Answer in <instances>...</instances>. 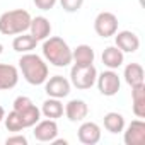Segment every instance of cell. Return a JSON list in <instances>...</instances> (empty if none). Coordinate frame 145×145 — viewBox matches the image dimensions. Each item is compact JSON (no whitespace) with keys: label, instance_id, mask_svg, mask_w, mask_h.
Masks as SVG:
<instances>
[{"label":"cell","instance_id":"26","mask_svg":"<svg viewBox=\"0 0 145 145\" xmlns=\"http://www.w3.org/2000/svg\"><path fill=\"white\" fill-rule=\"evenodd\" d=\"M33 2H34V5H36L38 9H41V10H50V9L55 7V4L58 2V0H33Z\"/></svg>","mask_w":145,"mask_h":145},{"label":"cell","instance_id":"8","mask_svg":"<svg viewBox=\"0 0 145 145\" xmlns=\"http://www.w3.org/2000/svg\"><path fill=\"white\" fill-rule=\"evenodd\" d=\"M70 80L61 77V75H53L50 79H46L44 82V91L50 97H56V99H63L70 94Z\"/></svg>","mask_w":145,"mask_h":145},{"label":"cell","instance_id":"2","mask_svg":"<svg viewBox=\"0 0 145 145\" xmlns=\"http://www.w3.org/2000/svg\"><path fill=\"white\" fill-rule=\"evenodd\" d=\"M43 56L53 67L63 68L72 63V48L60 36H48L43 43Z\"/></svg>","mask_w":145,"mask_h":145},{"label":"cell","instance_id":"11","mask_svg":"<svg viewBox=\"0 0 145 145\" xmlns=\"http://www.w3.org/2000/svg\"><path fill=\"white\" fill-rule=\"evenodd\" d=\"M77 137L84 145H96L101 140V126L94 121H84L77 130Z\"/></svg>","mask_w":145,"mask_h":145},{"label":"cell","instance_id":"1","mask_svg":"<svg viewBox=\"0 0 145 145\" xmlns=\"http://www.w3.org/2000/svg\"><path fill=\"white\" fill-rule=\"evenodd\" d=\"M19 68L22 72V77L31 86H41L48 79V65L44 60L34 53H22L19 58Z\"/></svg>","mask_w":145,"mask_h":145},{"label":"cell","instance_id":"15","mask_svg":"<svg viewBox=\"0 0 145 145\" xmlns=\"http://www.w3.org/2000/svg\"><path fill=\"white\" fill-rule=\"evenodd\" d=\"M29 31H31V36H33L36 41H44V39L51 34V24H50V21H48L46 17L38 16V17L31 19Z\"/></svg>","mask_w":145,"mask_h":145},{"label":"cell","instance_id":"5","mask_svg":"<svg viewBox=\"0 0 145 145\" xmlns=\"http://www.w3.org/2000/svg\"><path fill=\"white\" fill-rule=\"evenodd\" d=\"M14 111L19 113V116L24 121L26 128L34 126L39 120H41V109L27 97V96H19L14 101Z\"/></svg>","mask_w":145,"mask_h":145},{"label":"cell","instance_id":"20","mask_svg":"<svg viewBox=\"0 0 145 145\" xmlns=\"http://www.w3.org/2000/svg\"><path fill=\"white\" fill-rule=\"evenodd\" d=\"M63 111H65V108H63L61 101L56 99V97L46 99V101L43 103V106H41V114H43L44 118H50V120H58V118H61V116H63Z\"/></svg>","mask_w":145,"mask_h":145},{"label":"cell","instance_id":"17","mask_svg":"<svg viewBox=\"0 0 145 145\" xmlns=\"http://www.w3.org/2000/svg\"><path fill=\"white\" fill-rule=\"evenodd\" d=\"M131 103H133V113L137 118H145V84L131 87Z\"/></svg>","mask_w":145,"mask_h":145},{"label":"cell","instance_id":"27","mask_svg":"<svg viewBox=\"0 0 145 145\" xmlns=\"http://www.w3.org/2000/svg\"><path fill=\"white\" fill-rule=\"evenodd\" d=\"M4 118H5V109L0 106V125H2V121H4Z\"/></svg>","mask_w":145,"mask_h":145},{"label":"cell","instance_id":"21","mask_svg":"<svg viewBox=\"0 0 145 145\" xmlns=\"http://www.w3.org/2000/svg\"><path fill=\"white\" fill-rule=\"evenodd\" d=\"M36 44H38V41L31 34H24V33L16 36L14 41H12V48L17 53H29V51H33L36 48Z\"/></svg>","mask_w":145,"mask_h":145},{"label":"cell","instance_id":"14","mask_svg":"<svg viewBox=\"0 0 145 145\" xmlns=\"http://www.w3.org/2000/svg\"><path fill=\"white\" fill-rule=\"evenodd\" d=\"M19 82V70L14 65L0 63V91H10Z\"/></svg>","mask_w":145,"mask_h":145},{"label":"cell","instance_id":"13","mask_svg":"<svg viewBox=\"0 0 145 145\" xmlns=\"http://www.w3.org/2000/svg\"><path fill=\"white\" fill-rule=\"evenodd\" d=\"M67 118L72 121V123H77V121H84L89 114V106L86 101L82 99H72L65 104V111Z\"/></svg>","mask_w":145,"mask_h":145},{"label":"cell","instance_id":"4","mask_svg":"<svg viewBox=\"0 0 145 145\" xmlns=\"http://www.w3.org/2000/svg\"><path fill=\"white\" fill-rule=\"evenodd\" d=\"M97 79V70L92 65H75L70 70V84L77 87L79 91H87L96 84Z\"/></svg>","mask_w":145,"mask_h":145},{"label":"cell","instance_id":"10","mask_svg":"<svg viewBox=\"0 0 145 145\" xmlns=\"http://www.w3.org/2000/svg\"><path fill=\"white\" fill-rule=\"evenodd\" d=\"M34 138L38 142H53L58 135V125H56V120H39L36 125H34Z\"/></svg>","mask_w":145,"mask_h":145},{"label":"cell","instance_id":"22","mask_svg":"<svg viewBox=\"0 0 145 145\" xmlns=\"http://www.w3.org/2000/svg\"><path fill=\"white\" fill-rule=\"evenodd\" d=\"M104 128L109 133H121L125 130V118H123V114H120L116 111L106 113L104 114Z\"/></svg>","mask_w":145,"mask_h":145},{"label":"cell","instance_id":"23","mask_svg":"<svg viewBox=\"0 0 145 145\" xmlns=\"http://www.w3.org/2000/svg\"><path fill=\"white\" fill-rule=\"evenodd\" d=\"M4 123H5V128L9 130V131H14V133H17V131H22L26 126H24V121H22V118L19 116V113L17 111H10L9 114H5V118H4Z\"/></svg>","mask_w":145,"mask_h":145},{"label":"cell","instance_id":"9","mask_svg":"<svg viewBox=\"0 0 145 145\" xmlns=\"http://www.w3.org/2000/svg\"><path fill=\"white\" fill-rule=\"evenodd\" d=\"M123 140L126 145H145V121L133 120L126 130H123Z\"/></svg>","mask_w":145,"mask_h":145},{"label":"cell","instance_id":"12","mask_svg":"<svg viewBox=\"0 0 145 145\" xmlns=\"http://www.w3.org/2000/svg\"><path fill=\"white\" fill-rule=\"evenodd\" d=\"M114 43L123 53H135L140 48V39L133 31H116Z\"/></svg>","mask_w":145,"mask_h":145},{"label":"cell","instance_id":"25","mask_svg":"<svg viewBox=\"0 0 145 145\" xmlns=\"http://www.w3.org/2000/svg\"><path fill=\"white\" fill-rule=\"evenodd\" d=\"M5 145H27V138L24 135H12L5 140Z\"/></svg>","mask_w":145,"mask_h":145},{"label":"cell","instance_id":"28","mask_svg":"<svg viewBox=\"0 0 145 145\" xmlns=\"http://www.w3.org/2000/svg\"><path fill=\"white\" fill-rule=\"evenodd\" d=\"M2 51H4V46H2V44H0V55H2Z\"/></svg>","mask_w":145,"mask_h":145},{"label":"cell","instance_id":"19","mask_svg":"<svg viewBox=\"0 0 145 145\" xmlns=\"http://www.w3.org/2000/svg\"><path fill=\"white\" fill-rule=\"evenodd\" d=\"M123 77H125V82L130 87H135V86L143 84V67L140 63H128L125 67Z\"/></svg>","mask_w":145,"mask_h":145},{"label":"cell","instance_id":"18","mask_svg":"<svg viewBox=\"0 0 145 145\" xmlns=\"http://www.w3.org/2000/svg\"><path fill=\"white\" fill-rule=\"evenodd\" d=\"M94 58L96 53L89 44H79L75 50H72V61H75V65H92Z\"/></svg>","mask_w":145,"mask_h":145},{"label":"cell","instance_id":"16","mask_svg":"<svg viewBox=\"0 0 145 145\" xmlns=\"http://www.w3.org/2000/svg\"><path fill=\"white\" fill-rule=\"evenodd\" d=\"M104 67H108L109 70H116L123 65L125 61V53L118 48V46H108L104 48L103 51V56H101Z\"/></svg>","mask_w":145,"mask_h":145},{"label":"cell","instance_id":"7","mask_svg":"<svg viewBox=\"0 0 145 145\" xmlns=\"http://www.w3.org/2000/svg\"><path fill=\"white\" fill-rule=\"evenodd\" d=\"M94 31L101 38H111L118 31V17L113 12H99L94 19Z\"/></svg>","mask_w":145,"mask_h":145},{"label":"cell","instance_id":"3","mask_svg":"<svg viewBox=\"0 0 145 145\" xmlns=\"http://www.w3.org/2000/svg\"><path fill=\"white\" fill-rule=\"evenodd\" d=\"M31 19L33 17L27 10H22V9L7 10L0 16V33L5 34V36H14V34L26 33L29 29Z\"/></svg>","mask_w":145,"mask_h":145},{"label":"cell","instance_id":"24","mask_svg":"<svg viewBox=\"0 0 145 145\" xmlns=\"http://www.w3.org/2000/svg\"><path fill=\"white\" fill-rule=\"evenodd\" d=\"M60 5L65 12H77L84 5V0H60Z\"/></svg>","mask_w":145,"mask_h":145},{"label":"cell","instance_id":"6","mask_svg":"<svg viewBox=\"0 0 145 145\" xmlns=\"http://www.w3.org/2000/svg\"><path fill=\"white\" fill-rule=\"evenodd\" d=\"M96 84H97L99 92L103 96H106V97L116 96L120 87H121L120 75L116 74L114 70H106V72H103V74H99L97 79H96Z\"/></svg>","mask_w":145,"mask_h":145}]
</instances>
